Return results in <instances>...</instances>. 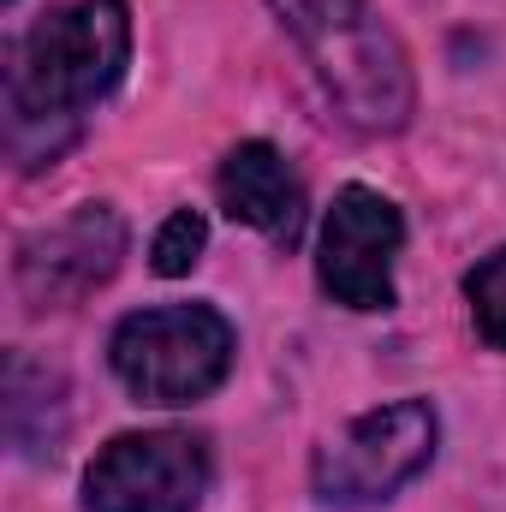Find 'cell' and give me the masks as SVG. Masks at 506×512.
<instances>
[{"instance_id": "cell-2", "label": "cell", "mask_w": 506, "mask_h": 512, "mask_svg": "<svg viewBox=\"0 0 506 512\" xmlns=\"http://www.w3.org/2000/svg\"><path fill=\"white\" fill-rule=\"evenodd\" d=\"M298 48L310 54L322 90L334 96L340 120L358 131H399L417 108L411 60L399 36L381 24L364 0H268Z\"/></svg>"}, {"instance_id": "cell-7", "label": "cell", "mask_w": 506, "mask_h": 512, "mask_svg": "<svg viewBox=\"0 0 506 512\" xmlns=\"http://www.w3.org/2000/svg\"><path fill=\"white\" fill-rule=\"evenodd\" d=\"M399 245H405L399 209L370 185H346L328 209V227H322V262H316L322 286L346 310H387Z\"/></svg>"}, {"instance_id": "cell-9", "label": "cell", "mask_w": 506, "mask_h": 512, "mask_svg": "<svg viewBox=\"0 0 506 512\" xmlns=\"http://www.w3.org/2000/svg\"><path fill=\"white\" fill-rule=\"evenodd\" d=\"M30 417H42L48 441L60 435V423H66V405H60V376L36 370L24 352H12V358H6V435H12V447H18V453L30 447V429H36Z\"/></svg>"}, {"instance_id": "cell-8", "label": "cell", "mask_w": 506, "mask_h": 512, "mask_svg": "<svg viewBox=\"0 0 506 512\" xmlns=\"http://www.w3.org/2000/svg\"><path fill=\"white\" fill-rule=\"evenodd\" d=\"M221 209L274 245H292L304 227V185L274 143H239L221 161Z\"/></svg>"}, {"instance_id": "cell-11", "label": "cell", "mask_w": 506, "mask_h": 512, "mask_svg": "<svg viewBox=\"0 0 506 512\" xmlns=\"http://www.w3.org/2000/svg\"><path fill=\"white\" fill-rule=\"evenodd\" d=\"M209 245V227H203V215H191V209H179V215H167L161 221V233H155V245H149V262H155V274H191L197 268V256Z\"/></svg>"}, {"instance_id": "cell-1", "label": "cell", "mask_w": 506, "mask_h": 512, "mask_svg": "<svg viewBox=\"0 0 506 512\" xmlns=\"http://www.w3.org/2000/svg\"><path fill=\"white\" fill-rule=\"evenodd\" d=\"M131 54V18L126 0H78L54 18H42L6 78L12 102V149L30 143V131L60 126L66 137L78 131L84 108L102 102Z\"/></svg>"}, {"instance_id": "cell-5", "label": "cell", "mask_w": 506, "mask_h": 512, "mask_svg": "<svg viewBox=\"0 0 506 512\" xmlns=\"http://www.w3.org/2000/svg\"><path fill=\"white\" fill-rule=\"evenodd\" d=\"M209 489V447L185 429L120 435L84 471V512H197Z\"/></svg>"}, {"instance_id": "cell-3", "label": "cell", "mask_w": 506, "mask_h": 512, "mask_svg": "<svg viewBox=\"0 0 506 512\" xmlns=\"http://www.w3.org/2000/svg\"><path fill=\"white\" fill-rule=\"evenodd\" d=\"M114 376L143 405H191L227 382L233 370V328L209 304H161L137 310L114 328Z\"/></svg>"}, {"instance_id": "cell-4", "label": "cell", "mask_w": 506, "mask_h": 512, "mask_svg": "<svg viewBox=\"0 0 506 512\" xmlns=\"http://www.w3.org/2000/svg\"><path fill=\"white\" fill-rule=\"evenodd\" d=\"M435 435H441V423L423 399L381 405L316 453V495L334 501V507L387 501L393 489H405L435 459Z\"/></svg>"}, {"instance_id": "cell-6", "label": "cell", "mask_w": 506, "mask_h": 512, "mask_svg": "<svg viewBox=\"0 0 506 512\" xmlns=\"http://www.w3.org/2000/svg\"><path fill=\"white\" fill-rule=\"evenodd\" d=\"M126 256V221L108 203H84L78 215L30 233L18 245V292L30 310H66L90 298Z\"/></svg>"}, {"instance_id": "cell-10", "label": "cell", "mask_w": 506, "mask_h": 512, "mask_svg": "<svg viewBox=\"0 0 506 512\" xmlns=\"http://www.w3.org/2000/svg\"><path fill=\"white\" fill-rule=\"evenodd\" d=\"M465 298H471V316H477V334L506 352V251L483 256L471 274H465Z\"/></svg>"}]
</instances>
